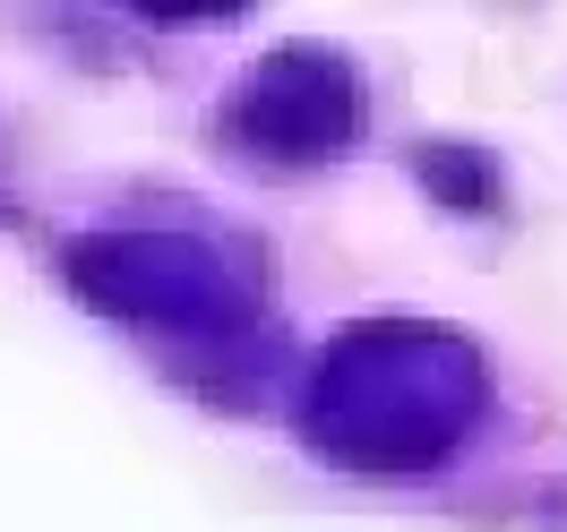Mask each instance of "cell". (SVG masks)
Listing matches in <instances>:
<instances>
[{
    "label": "cell",
    "mask_w": 567,
    "mask_h": 532,
    "mask_svg": "<svg viewBox=\"0 0 567 532\" xmlns=\"http://www.w3.org/2000/svg\"><path fill=\"white\" fill-rule=\"evenodd\" d=\"M550 524H559V532H567V498H559V507H550Z\"/></svg>",
    "instance_id": "277c9868"
},
{
    "label": "cell",
    "mask_w": 567,
    "mask_h": 532,
    "mask_svg": "<svg viewBox=\"0 0 567 532\" xmlns=\"http://www.w3.org/2000/svg\"><path fill=\"white\" fill-rule=\"evenodd\" d=\"M491 413V369L456 326L370 319L336 335L301 395V438L344 472H430Z\"/></svg>",
    "instance_id": "6da1fadb"
},
{
    "label": "cell",
    "mask_w": 567,
    "mask_h": 532,
    "mask_svg": "<svg viewBox=\"0 0 567 532\" xmlns=\"http://www.w3.org/2000/svg\"><path fill=\"white\" fill-rule=\"evenodd\" d=\"M361 121H370L361 70L344 52H327V43L267 52L233 86V104H224V129L241 146H258V155H276V164H327V155H344L361 138Z\"/></svg>",
    "instance_id": "3957f363"
},
{
    "label": "cell",
    "mask_w": 567,
    "mask_h": 532,
    "mask_svg": "<svg viewBox=\"0 0 567 532\" xmlns=\"http://www.w3.org/2000/svg\"><path fill=\"white\" fill-rule=\"evenodd\" d=\"M70 284L104 319L164 335H233L258 310V267L189 232H95L70 249Z\"/></svg>",
    "instance_id": "7a4b0ae2"
}]
</instances>
